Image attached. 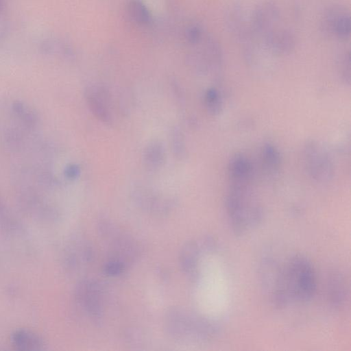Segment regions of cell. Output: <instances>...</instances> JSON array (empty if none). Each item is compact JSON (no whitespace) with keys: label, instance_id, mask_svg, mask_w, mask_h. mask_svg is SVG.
Wrapping results in <instances>:
<instances>
[{"label":"cell","instance_id":"1","mask_svg":"<svg viewBox=\"0 0 351 351\" xmlns=\"http://www.w3.org/2000/svg\"><path fill=\"white\" fill-rule=\"evenodd\" d=\"M263 273L264 285L276 307L285 308L310 301L317 289L311 261L301 254L292 256L282 265L267 261Z\"/></svg>","mask_w":351,"mask_h":351},{"label":"cell","instance_id":"2","mask_svg":"<svg viewBox=\"0 0 351 351\" xmlns=\"http://www.w3.org/2000/svg\"><path fill=\"white\" fill-rule=\"evenodd\" d=\"M252 184H230L226 197L229 223L239 236L254 229L263 219V207Z\"/></svg>","mask_w":351,"mask_h":351},{"label":"cell","instance_id":"3","mask_svg":"<svg viewBox=\"0 0 351 351\" xmlns=\"http://www.w3.org/2000/svg\"><path fill=\"white\" fill-rule=\"evenodd\" d=\"M165 326L168 335L176 340L207 341L219 333V327L214 320L180 308L168 311Z\"/></svg>","mask_w":351,"mask_h":351},{"label":"cell","instance_id":"4","mask_svg":"<svg viewBox=\"0 0 351 351\" xmlns=\"http://www.w3.org/2000/svg\"><path fill=\"white\" fill-rule=\"evenodd\" d=\"M302 160L306 172L313 180L323 184L333 178L332 161L324 147L317 141H306L302 150Z\"/></svg>","mask_w":351,"mask_h":351},{"label":"cell","instance_id":"5","mask_svg":"<svg viewBox=\"0 0 351 351\" xmlns=\"http://www.w3.org/2000/svg\"><path fill=\"white\" fill-rule=\"evenodd\" d=\"M77 302L88 315L99 318L103 310V293L99 285L92 280L81 281L76 287Z\"/></svg>","mask_w":351,"mask_h":351},{"label":"cell","instance_id":"6","mask_svg":"<svg viewBox=\"0 0 351 351\" xmlns=\"http://www.w3.org/2000/svg\"><path fill=\"white\" fill-rule=\"evenodd\" d=\"M280 11L273 2H265L254 10L251 19V33L263 38L279 27Z\"/></svg>","mask_w":351,"mask_h":351},{"label":"cell","instance_id":"7","mask_svg":"<svg viewBox=\"0 0 351 351\" xmlns=\"http://www.w3.org/2000/svg\"><path fill=\"white\" fill-rule=\"evenodd\" d=\"M322 27L326 33L340 40L348 38L351 31L349 12L340 5L330 7L324 13Z\"/></svg>","mask_w":351,"mask_h":351},{"label":"cell","instance_id":"8","mask_svg":"<svg viewBox=\"0 0 351 351\" xmlns=\"http://www.w3.org/2000/svg\"><path fill=\"white\" fill-rule=\"evenodd\" d=\"M85 97L95 117L104 123L112 121L110 95L105 88L98 85L90 86L86 89Z\"/></svg>","mask_w":351,"mask_h":351},{"label":"cell","instance_id":"9","mask_svg":"<svg viewBox=\"0 0 351 351\" xmlns=\"http://www.w3.org/2000/svg\"><path fill=\"white\" fill-rule=\"evenodd\" d=\"M215 243L212 238L205 237L199 243L191 241L183 246L180 254V264L186 274L193 278L197 276L201 252Z\"/></svg>","mask_w":351,"mask_h":351},{"label":"cell","instance_id":"10","mask_svg":"<svg viewBox=\"0 0 351 351\" xmlns=\"http://www.w3.org/2000/svg\"><path fill=\"white\" fill-rule=\"evenodd\" d=\"M230 184H253L254 169L252 161L242 154L231 158L228 165Z\"/></svg>","mask_w":351,"mask_h":351},{"label":"cell","instance_id":"11","mask_svg":"<svg viewBox=\"0 0 351 351\" xmlns=\"http://www.w3.org/2000/svg\"><path fill=\"white\" fill-rule=\"evenodd\" d=\"M263 42L271 53L285 55L291 53L295 47V37L288 29L278 27L265 36Z\"/></svg>","mask_w":351,"mask_h":351},{"label":"cell","instance_id":"12","mask_svg":"<svg viewBox=\"0 0 351 351\" xmlns=\"http://www.w3.org/2000/svg\"><path fill=\"white\" fill-rule=\"evenodd\" d=\"M348 288L343 274L339 271H332L327 282V298L332 307H343L348 298Z\"/></svg>","mask_w":351,"mask_h":351},{"label":"cell","instance_id":"13","mask_svg":"<svg viewBox=\"0 0 351 351\" xmlns=\"http://www.w3.org/2000/svg\"><path fill=\"white\" fill-rule=\"evenodd\" d=\"M10 112L13 122L26 129L36 131L40 124L37 112L25 101L14 100L10 106Z\"/></svg>","mask_w":351,"mask_h":351},{"label":"cell","instance_id":"14","mask_svg":"<svg viewBox=\"0 0 351 351\" xmlns=\"http://www.w3.org/2000/svg\"><path fill=\"white\" fill-rule=\"evenodd\" d=\"M10 341L19 350H43L45 346L40 336L24 328L14 330L10 335Z\"/></svg>","mask_w":351,"mask_h":351},{"label":"cell","instance_id":"15","mask_svg":"<svg viewBox=\"0 0 351 351\" xmlns=\"http://www.w3.org/2000/svg\"><path fill=\"white\" fill-rule=\"evenodd\" d=\"M261 168L266 174H276L281 167L282 157L279 150L272 144H265L261 152Z\"/></svg>","mask_w":351,"mask_h":351},{"label":"cell","instance_id":"16","mask_svg":"<svg viewBox=\"0 0 351 351\" xmlns=\"http://www.w3.org/2000/svg\"><path fill=\"white\" fill-rule=\"evenodd\" d=\"M136 199L139 204L146 209L155 213H165L170 208L171 201L156 195L149 191L137 192Z\"/></svg>","mask_w":351,"mask_h":351},{"label":"cell","instance_id":"17","mask_svg":"<svg viewBox=\"0 0 351 351\" xmlns=\"http://www.w3.org/2000/svg\"><path fill=\"white\" fill-rule=\"evenodd\" d=\"M165 149L159 142L151 143L145 149L144 162L145 166L150 170L160 168L165 160Z\"/></svg>","mask_w":351,"mask_h":351},{"label":"cell","instance_id":"18","mask_svg":"<svg viewBox=\"0 0 351 351\" xmlns=\"http://www.w3.org/2000/svg\"><path fill=\"white\" fill-rule=\"evenodd\" d=\"M127 10L130 17L137 23L146 25L151 21L150 13L141 0H130Z\"/></svg>","mask_w":351,"mask_h":351},{"label":"cell","instance_id":"19","mask_svg":"<svg viewBox=\"0 0 351 351\" xmlns=\"http://www.w3.org/2000/svg\"><path fill=\"white\" fill-rule=\"evenodd\" d=\"M204 106L209 114L216 116L222 110V99L219 90L211 87L208 88L204 97Z\"/></svg>","mask_w":351,"mask_h":351},{"label":"cell","instance_id":"20","mask_svg":"<svg viewBox=\"0 0 351 351\" xmlns=\"http://www.w3.org/2000/svg\"><path fill=\"white\" fill-rule=\"evenodd\" d=\"M339 69L343 80L349 84L350 82V56L349 51L345 52L341 57Z\"/></svg>","mask_w":351,"mask_h":351},{"label":"cell","instance_id":"21","mask_svg":"<svg viewBox=\"0 0 351 351\" xmlns=\"http://www.w3.org/2000/svg\"><path fill=\"white\" fill-rule=\"evenodd\" d=\"M124 266L125 264L121 261L117 259H112L106 263L104 270L109 276H118L123 271Z\"/></svg>","mask_w":351,"mask_h":351},{"label":"cell","instance_id":"22","mask_svg":"<svg viewBox=\"0 0 351 351\" xmlns=\"http://www.w3.org/2000/svg\"><path fill=\"white\" fill-rule=\"evenodd\" d=\"M186 34L188 40L192 44H197L203 39V31L197 25L190 27Z\"/></svg>","mask_w":351,"mask_h":351},{"label":"cell","instance_id":"23","mask_svg":"<svg viewBox=\"0 0 351 351\" xmlns=\"http://www.w3.org/2000/svg\"><path fill=\"white\" fill-rule=\"evenodd\" d=\"M80 172V168L77 165L70 164L64 168V175L66 178L72 180L78 177Z\"/></svg>","mask_w":351,"mask_h":351}]
</instances>
